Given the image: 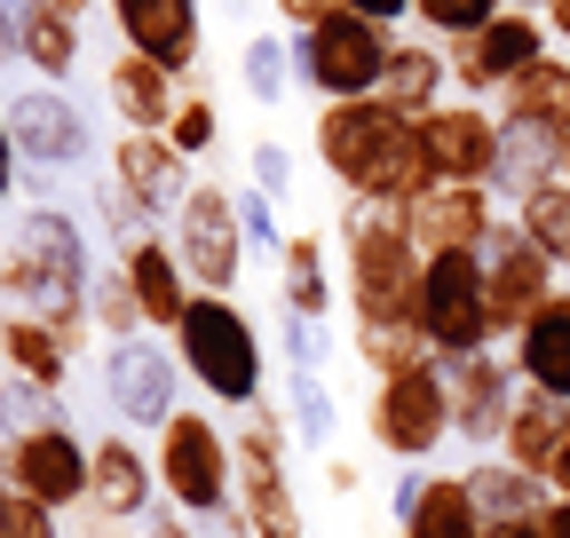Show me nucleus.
Segmentation results:
<instances>
[{
  "instance_id": "obj_58",
  "label": "nucleus",
  "mask_w": 570,
  "mask_h": 538,
  "mask_svg": "<svg viewBox=\"0 0 570 538\" xmlns=\"http://www.w3.org/2000/svg\"><path fill=\"white\" fill-rule=\"evenodd\" d=\"M508 9H531V17H547V9H554V0H508Z\"/></svg>"
},
{
  "instance_id": "obj_40",
  "label": "nucleus",
  "mask_w": 570,
  "mask_h": 538,
  "mask_svg": "<svg viewBox=\"0 0 570 538\" xmlns=\"http://www.w3.org/2000/svg\"><path fill=\"white\" fill-rule=\"evenodd\" d=\"M0 538H63V522H56L48 499H32V491L9 484V499H0Z\"/></svg>"
},
{
  "instance_id": "obj_50",
  "label": "nucleus",
  "mask_w": 570,
  "mask_h": 538,
  "mask_svg": "<svg viewBox=\"0 0 570 538\" xmlns=\"http://www.w3.org/2000/svg\"><path fill=\"white\" fill-rule=\"evenodd\" d=\"M198 538H254V522H246V507H223V515L198 522Z\"/></svg>"
},
{
  "instance_id": "obj_6",
  "label": "nucleus",
  "mask_w": 570,
  "mask_h": 538,
  "mask_svg": "<svg viewBox=\"0 0 570 538\" xmlns=\"http://www.w3.org/2000/svg\"><path fill=\"white\" fill-rule=\"evenodd\" d=\"M365 428H373V444H381L389 459H404V467L436 451V444L452 436V372H444V357H436V365H412V372L373 380Z\"/></svg>"
},
{
  "instance_id": "obj_53",
  "label": "nucleus",
  "mask_w": 570,
  "mask_h": 538,
  "mask_svg": "<svg viewBox=\"0 0 570 538\" xmlns=\"http://www.w3.org/2000/svg\"><path fill=\"white\" fill-rule=\"evenodd\" d=\"M483 538H547L539 515H508V522H483Z\"/></svg>"
},
{
  "instance_id": "obj_24",
  "label": "nucleus",
  "mask_w": 570,
  "mask_h": 538,
  "mask_svg": "<svg viewBox=\"0 0 570 538\" xmlns=\"http://www.w3.org/2000/svg\"><path fill=\"white\" fill-rule=\"evenodd\" d=\"M444 88H452V56L436 40H396L389 72H381V103H396L404 119H428L444 103Z\"/></svg>"
},
{
  "instance_id": "obj_7",
  "label": "nucleus",
  "mask_w": 570,
  "mask_h": 538,
  "mask_svg": "<svg viewBox=\"0 0 570 538\" xmlns=\"http://www.w3.org/2000/svg\"><path fill=\"white\" fill-rule=\"evenodd\" d=\"M420 332L436 341L444 365L491 349V293H483V253H428V278H420Z\"/></svg>"
},
{
  "instance_id": "obj_9",
  "label": "nucleus",
  "mask_w": 570,
  "mask_h": 538,
  "mask_svg": "<svg viewBox=\"0 0 570 538\" xmlns=\"http://www.w3.org/2000/svg\"><path fill=\"white\" fill-rule=\"evenodd\" d=\"M238 507L254 522V538H302V499L294 476H285V428L269 404H246L238 412Z\"/></svg>"
},
{
  "instance_id": "obj_55",
  "label": "nucleus",
  "mask_w": 570,
  "mask_h": 538,
  "mask_svg": "<svg viewBox=\"0 0 570 538\" xmlns=\"http://www.w3.org/2000/svg\"><path fill=\"white\" fill-rule=\"evenodd\" d=\"M539 530H547V538H570V499H554V507L539 515Z\"/></svg>"
},
{
  "instance_id": "obj_26",
  "label": "nucleus",
  "mask_w": 570,
  "mask_h": 538,
  "mask_svg": "<svg viewBox=\"0 0 570 538\" xmlns=\"http://www.w3.org/2000/svg\"><path fill=\"white\" fill-rule=\"evenodd\" d=\"M562 428H570V404L523 380L515 412H508V436H499V459H515V467H531V476H547V459H554Z\"/></svg>"
},
{
  "instance_id": "obj_19",
  "label": "nucleus",
  "mask_w": 570,
  "mask_h": 538,
  "mask_svg": "<svg viewBox=\"0 0 570 538\" xmlns=\"http://www.w3.org/2000/svg\"><path fill=\"white\" fill-rule=\"evenodd\" d=\"M452 372V436H468V444H499L508 436V412H515V365H499L491 349H475V357H460V365H444Z\"/></svg>"
},
{
  "instance_id": "obj_12",
  "label": "nucleus",
  "mask_w": 570,
  "mask_h": 538,
  "mask_svg": "<svg viewBox=\"0 0 570 538\" xmlns=\"http://www.w3.org/2000/svg\"><path fill=\"white\" fill-rule=\"evenodd\" d=\"M183 372H175V349L151 341V332H135V341H111L104 349V396L127 428H167L183 404H175Z\"/></svg>"
},
{
  "instance_id": "obj_33",
  "label": "nucleus",
  "mask_w": 570,
  "mask_h": 538,
  "mask_svg": "<svg viewBox=\"0 0 570 538\" xmlns=\"http://www.w3.org/2000/svg\"><path fill=\"white\" fill-rule=\"evenodd\" d=\"M277 269H285V309H294V317H325V309H333V278H325V246H317L309 230H302V238H285Z\"/></svg>"
},
{
  "instance_id": "obj_45",
  "label": "nucleus",
  "mask_w": 570,
  "mask_h": 538,
  "mask_svg": "<svg viewBox=\"0 0 570 538\" xmlns=\"http://www.w3.org/2000/svg\"><path fill=\"white\" fill-rule=\"evenodd\" d=\"M269 207H277L269 190H254V182L238 190V215H246V246H254V253H285V238H277V215H269Z\"/></svg>"
},
{
  "instance_id": "obj_1",
  "label": "nucleus",
  "mask_w": 570,
  "mask_h": 538,
  "mask_svg": "<svg viewBox=\"0 0 570 538\" xmlns=\"http://www.w3.org/2000/svg\"><path fill=\"white\" fill-rule=\"evenodd\" d=\"M317 167L348 198H381V207H412L420 190H436V159H428V127L404 119L381 96H348L317 111Z\"/></svg>"
},
{
  "instance_id": "obj_54",
  "label": "nucleus",
  "mask_w": 570,
  "mask_h": 538,
  "mask_svg": "<svg viewBox=\"0 0 570 538\" xmlns=\"http://www.w3.org/2000/svg\"><path fill=\"white\" fill-rule=\"evenodd\" d=\"M0 63H24V48H17V17L0 9Z\"/></svg>"
},
{
  "instance_id": "obj_21",
  "label": "nucleus",
  "mask_w": 570,
  "mask_h": 538,
  "mask_svg": "<svg viewBox=\"0 0 570 538\" xmlns=\"http://www.w3.org/2000/svg\"><path fill=\"white\" fill-rule=\"evenodd\" d=\"M104 88H111V111H119V127H151V134H167V127H175L183 80L167 72V63H151V56L119 48V56H111V72H104Z\"/></svg>"
},
{
  "instance_id": "obj_25",
  "label": "nucleus",
  "mask_w": 570,
  "mask_h": 538,
  "mask_svg": "<svg viewBox=\"0 0 570 538\" xmlns=\"http://www.w3.org/2000/svg\"><path fill=\"white\" fill-rule=\"evenodd\" d=\"M515 372H523L531 388H547V396L570 404V293H554V301L515 332Z\"/></svg>"
},
{
  "instance_id": "obj_22",
  "label": "nucleus",
  "mask_w": 570,
  "mask_h": 538,
  "mask_svg": "<svg viewBox=\"0 0 570 538\" xmlns=\"http://www.w3.org/2000/svg\"><path fill=\"white\" fill-rule=\"evenodd\" d=\"M119 261H127L135 293H142V317H151L159 332H175V325H183V309H190V269H183L175 238H135Z\"/></svg>"
},
{
  "instance_id": "obj_3",
  "label": "nucleus",
  "mask_w": 570,
  "mask_h": 538,
  "mask_svg": "<svg viewBox=\"0 0 570 538\" xmlns=\"http://www.w3.org/2000/svg\"><path fill=\"white\" fill-rule=\"evenodd\" d=\"M175 349H183L190 380L214 404H230V412L262 404V332H254V317L230 293H190V309L175 325Z\"/></svg>"
},
{
  "instance_id": "obj_28",
  "label": "nucleus",
  "mask_w": 570,
  "mask_h": 538,
  "mask_svg": "<svg viewBox=\"0 0 570 538\" xmlns=\"http://www.w3.org/2000/svg\"><path fill=\"white\" fill-rule=\"evenodd\" d=\"M499 119H539V127H562L570 134V56H539L499 88Z\"/></svg>"
},
{
  "instance_id": "obj_2",
  "label": "nucleus",
  "mask_w": 570,
  "mask_h": 538,
  "mask_svg": "<svg viewBox=\"0 0 570 538\" xmlns=\"http://www.w3.org/2000/svg\"><path fill=\"white\" fill-rule=\"evenodd\" d=\"M341 246H348V317L356 325H420V278L428 253L404 230V207H381V198H348L341 207Z\"/></svg>"
},
{
  "instance_id": "obj_41",
  "label": "nucleus",
  "mask_w": 570,
  "mask_h": 538,
  "mask_svg": "<svg viewBox=\"0 0 570 538\" xmlns=\"http://www.w3.org/2000/svg\"><path fill=\"white\" fill-rule=\"evenodd\" d=\"M317 365H325L317 317H294V309H285V372H294V380H317Z\"/></svg>"
},
{
  "instance_id": "obj_42",
  "label": "nucleus",
  "mask_w": 570,
  "mask_h": 538,
  "mask_svg": "<svg viewBox=\"0 0 570 538\" xmlns=\"http://www.w3.org/2000/svg\"><path fill=\"white\" fill-rule=\"evenodd\" d=\"M294 420H302V444L309 451L333 444V396H325V380H294Z\"/></svg>"
},
{
  "instance_id": "obj_52",
  "label": "nucleus",
  "mask_w": 570,
  "mask_h": 538,
  "mask_svg": "<svg viewBox=\"0 0 570 538\" xmlns=\"http://www.w3.org/2000/svg\"><path fill=\"white\" fill-rule=\"evenodd\" d=\"M356 17H381V24H404L412 17V0H348Z\"/></svg>"
},
{
  "instance_id": "obj_39",
  "label": "nucleus",
  "mask_w": 570,
  "mask_h": 538,
  "mask_svg": "<svg viewBox=\"0 0 570 538\" xmlns=\"http://www.w3.org/2000/svg\"><path fill=\"white\" fill-rule=\"evenodd\" d=\"M48 420H63V404H56V388H32V380H0V428L9 436H24V428H48Z\"/></svg>"
},
{
  "instance_id": "obj_30",
  "label": "nucleus",
  "mask_w": 570,
  "mask_h": 538,
  "mask_svg": "<svg viewBox=\"0 0 570 538\" xmlns=\"http://www.w3.org/2000/svg\"><path fill=\"white\" fill-rule=\"evenodd\" d=\"M396 522H404V538H483V507H475L468 476H428V491Z\"/></svg>"
},
{
  "instance_id": "obj_23",
  "label": "nucleus",
  "mask_w": 570,
  "mask_h": 538,
  "mask_svg": "<svg viewBox=\"0 0 570 538\" xmlns=\"http://www.w3.org/2000/svg\"><path fill=\"white\" fill-rule=\"evenodd\" d=\"M17 48H24V63H32L48 88H63L71 72H80L88 24H80V17H63L56 0H24V9H17Z\"/></svg>"
},
{
  "instance_id": "obj_59",
  "label": "nucleus",
  "mask_w": 570,
  "mask_h": 538,
  "mask_svg": "<svg viewBox=\"0 0 570 538\" xmlns=\"http://www.w3.org/2000/svg\"><path fill=\"white\" fill-rule=\"evenodd\" d=\"M562 175H570V143H562Z\"/></svg>"
},
{
  "instance_id": "obj_10",
  "label": "nucleus",
  "mask_w": 570,
  "mask_h": 538,
  "mask_svg": "<svg viewBox=\"0 0 570 538\" xmlns=\"http://www.w3.org/2000/svg\"><path fill=\"white\" fill-rule=\"evenodd\" d=\"M547 40H554V24L547 17H531V9H499L483 32H468V40H452L444 56H452V88L460 96H499L523 63H539L547 56Z\"/></svg>"
},
{
  "instance_id": "obj_35",
  "label": "nucleus",
  "mask_w": 570,
  "mask_h": 538,
  "mask_svg": "<svg viewBox=\"0 0 570 538\" xmlns=\"http://www.w3.org/2000/svg\"><path fill=\"white\" fill-rule=\"evenodd\" d=\"M356 357L373 365V380L412 372V365H436V341L420 325H356Z\"/></svg>"
},
{
  "instance_id": "obj_17",
  "label": "nucleus",
  "mask_w": 570,
  "mask_h": 538,
  "mask_svg": "<svg viewBox=\"0 0 570 538\" xmlns=\"http://www.w3.org/2000/svg\"><path fill=\"white\" fill-rule=\"evenodd\" d=\"M428 127V159L436 182H499V111H483L475 96H452L420 119Z\"/></svg>"
},
{
  "instance_id": "obj_16",
  "label": "nucleus",
  "mask_w": 570,
  "mask_h": 538,
  "mask_svg": "<svg viewBox=\"0 0 570 538\" xmlns=\"http://www.w3.org/2000/svg\"><path fill=\"white\" fill-rule=\"evenodd\" d=\"M111 182L135 198L142 215H183V198L198 190L190 182V159L167 143V134H151V127H119V143H111Z\"/></svg>"
},
{
  "instance_id": "obj_37",
  "label": "nucleus",
  "mask_w": 570,
  "mask_h": 538,
  "mask_svg": "<svg viewBox=\"0 0 570 538\" xmlns=\"http://www.w3.org/2000/svg\"><path fill=\"white\" fill-rule=\"evenodd\" d=\"M499 9H508V0H412V17H420V32L428 40H468V32H483Z\"/></svg>"
},
{
  "instance_id": "obj_15",
  "label": "nucleus",
  "mask_w": 570,
  "mask_h": 538,
  "mask_svg": "<svg viewBox=\"0 0 570 538\" xmlns=\"http://www.w3.org/2000/svg\"><path fill=\"white\" fill-rule=\"evenodd\" d=\"M404 230L420 253H483L499 215H491V182H436L404 207Z\"/></svg>"
},
{
  "instance_id": "obj_44",
  "label": "nucleus",
  "mask_w": 570,
  "mask_h": 538,
  "mask_svg": "<svg viewBox=\"0 0 570 538\" xmlns=\"http://www.w3.org/2000/svg\"><path fill=\"white\" fill-rule=\"evenodd\" d=\"M246 182L269 190V198H285V190H294V151H285V143H254L246 151Z\"/></svg>"
},
{
  "instance_id": "obj_13",
  "label": "nucleus",
  "mask_w": 570,
  "mask_h": 538,
  "mask_svg": "<svg viewBox=\"0 0 570 538\" xmlns=\"http://www.w3.org/2000/svg\"><path fill=\"white\" fill-rule=\"evenodd\" d=\"M483 293H491V332H515L554 301V261L515 230V222H499L491 246H483Z\"/></svg>"
},
{
  "instance_id": "obj_48",
  "label": "nucleus",
  "mask_w": 570,
  "mask_h": 538,
  "mask_svg": "<svg viewBox=\"0 0 570 538\" xmlns=\"http://www.w3.org/2000/svg\"><path fill=\"white\" fill-rule=\"evenodd\" d=\"M71 538H135V522H127V515H104V507H80Z\"/></svg>"
},
{
  "instance_id": "obj_47",
  "label": "nucleus",
  "mask_w": 570,
  "mask_h": 538,
  "mask_svg": "<svg viewBox=\"0 0 570 538\" xmlns=\"http://www.w3.org/2000/svg\"><path fill=\"white\" fill-rule=\"evenodd\" d=\"M17 167H24V151H17V134H9V103H0V207L17 198Z\"/></svg>"
},
{
  "instance_id": "obj_46",
  "label": "nucleus",
  "mask_w": 570,
  "mask_h": 538,
  "mask_svg": "<svg viewBox=\"0 0 570 538\" xmlns=\"http://www.w3.org/2000/svg\"><path fill=\"white\" fill-rule=\"evenodd\" d=\"M142 538H198V515H183V507H151V515H142Z\"/></svg>"
},
{
  "instance_id": "obj_56",
  "label": "nucleus",
  "mask_w": 570,
  "mask_h": 538,
  "mask_svg": "<svg viewBox=\"0 0 570 538\" xmlns=\"http://www.w3.org/2000/svg\"><path fill=\"white\" fill-rule=\"evenodd\" d=\"M547 24H554V40H570V0H554V9H547Z\"/></svg>"
},
{
  "instance_id": "obj_31",
  "label": "nucleus",
  "mask_w": 570,
  "mask_h": 538,
  "mask_svg": "<svg viewBox=\"0 0 570 538\" xmlns=\"http://www.w3.org/2000/svg\"><path fill=\"white\" fill-rule=\"evenodd\" d=\"M468 491H475L483 522H508V515H547V507H554L547 476H531V467H515V459H475V467H468Z\"/></svg>"
},
{
  "instance_id": "obj_38",
  "label": "nucleus",
  "mask_w": 570,
  "mask_h": 538,
  "mask_svg": "<svg viewBox=\"0 0 570 538\" xmlns=\"http://www.w3.org/2000/svg\"><path fill=\"white\" fill-rule=\"evenodd\" d=\"M167 143H175L183 159H206L214 143H223V111H214V96H198V88H190V96L175 103V127H167Z\"/></svg>"
},
{
  "instance_id": "obj_34",
  "label": "nucleus",
  "mask_w": 570,
  "mask_h": 538,
  "mask_svg": "<svg viewBox=\"0 0 570 538\" xmlns=\"http://www.w3.org/2000/svg\"><path fill=\"white\" fill-rule=\"evenodd\" d=\"M88 317H96V332L104 341H135L142 325V293H135V278H127V261H111V269H96V286H88Z\"/></svg>"
},
{
  "instance_id": "obj_49",
  "label": "nucleus",
  "mask_w": 570,
  "mask_h": 538,
  "mask_svg": "<svg viewBox=\"0 0 570 538\" xmlns=\"http://www.w3.org/2000/svg\"><path fill=\"white\" fill-rule=\"evenodd\" d=\"M333 9H348V0H277V17L294 24V32H309V24H325Z\"/></svg>"
},
{
  "instance_id": "obj_5",
  "label": "nucleus",
  "mask_w": 570,
  "mask_h": 538,
  "mask_svg": "<svg viewBox=\"0 0 570 538\" xmlns=\"http://www.w3.org/2000/svg\"><path fill=\"white\" fill-rule=\"evenodd\" d=\"M159 491L183 507V515H223V507H238V444L214 428L206 412H175L167 428H159Z\"/></svg>"
},
{
  "instance_id": "obj_11",
  "label": "nucleus",
  "mask_w": 570,
  "mask_h": 538,
  "mask_svg": "<svg viewBox=\"0 0 570 538\" xmlns=\"http://www.w3.org/2000/svg\"><path fill=\"white\" fill-rule=\"evenodd\" d=\"M88 467H96V444H80L63 420L0 444V476L32 499H48V507H88Z\"/></svg>"
},
{
  "instance_id": "obj_32",
  "label": "nucleus",
  "mask_w": 570,
  "mask_h": 538,
  "mask_svg": "<svg viewBox=\"0 0 570 538\" xmlns=\"http://www.w3.org/2000/svg\"><path fill=\"white\" fill-rule=\"evenodd\" d=\"M515 230H523L554 269H570V175H554V182H539V190L515 198Z\"/></svg>"
},
{
  "instance_id": "obj_27",
  "label": "nucleus",
  "mask_w": 570,
  "mask_h": 538,
  "mask_svg": "<svg viewBox=\"0 0 570 538\" xmlns=\"http://www.w3.org/2000/svg\"><path fill=\"white\" fill-rule=\"evenodd\" d=\"M562 127H539V119H499V190H539L562 175Z\"/></svg>"
},
{
  "instance_id": "obj_14",
  "label": "nucleus",
  "mask_w": 570,
  "mask_h": 538,
  "mask_svg": "<svg viewBox=\"0 0 570 538\" xmlns=\"http://www.w3.org/2000/svg\"><path fill=\"white\" fill-rule=\"evenodd\" d=\"M9 134H17V151H24V167H40V175H63V167H88V151H96V127H88V111L71 103L63 88H24V96H9Z\"/></svg>"
},
{
  "instance_id": "obj_4",
  "label": "nucleus",
  "mask_w": 570,
  "mask_h": 538,
  "mask_svg": "<svg viewBox=\"0 0 570 538\" xmlns=\"http://www.w3.org/2000/svg\"><path fill=\"white\" fill-rule=\"evenodd\" d=\"M396 56V24L381 17H356V9H333L325 24L294 32V80L325 103H348V96H381V72Z\"/></svg>"
},
{
  "instance_id": "obj_20",
  "label": "nucleus",
  "mask_w": 570,
  "mask_h": 538,
  "mask_svg": "<svg viewBox=\"0 0 570 538\" xmlns=\"http://www.w3.org/2000/svg\"><path fill=\"white\" fill-rule=\"evenodd\" d=\"M88 507L142 522V515L159 507V459L142 451V444H119V436H104V444H96V467H88Z\"/></svg>"
},
{
  "instance_id": "obj_36",
  "label": "nucleus",
  "mask_w": 570,
  "mask_h": 538,
  "mask_svg": "<svg viewBox=\"0 0 570 538\" xmlns=\"http://www.w3.org/2000/svg\"><path fill=\"white\" fill-rule=\"evenodd\" d=\"M238 80H246V96H254V103H277L285 88H294V40L254 32V40L238 48Z\"/></svg>"
},
{
  "instance_id": "obj_8",
  "label": "nucleus",
  "mask_w": 570,
  "mask_h": 538,
  "mask_svg": "<svg viewBox=\"0 0 570 538\" xmlns=\"http://www.w3.org/2000/svg\"><path fill=\"white\" fill-rule=\"evenodd\" d=\"M175 253H183V269H190L198 293H238L254 246H246V215H238V190H230V182H198V190L183 198Z\"/></svg>"
},
{
  "instance_id": "obj_18",
  "label": "nucleus",
  "mask_w": 570,
  "mask_h": 538,
  "mask_svg": "<svg viewBox=\"0 0 570 538\" xmlns=\"http://www.w3.org/2000/svg\"><path fill=\"white\" fill-rule=\"evenodd\" d=\"M104 9H111L119 40H127L135 56L167 63L175 80L190 72L198 48H206V17H198V0H104Z\"/></svg>"
},
{
  "instance_id": "obj_51",
  "label": "nucleus",
  "mask_w": 570,
  "mask_h": 538,
  "mask_svg": "<svg viewBox=\"0 0 570 538\" xmlns=\"http://www.w3.org/2000/svg\"><path fill=\"white\" fill-rule=\"evenodd\" d=\"M547 491L570 499V428H562V444H554V459H547Z\"/></svg>"
},
{
  "instance_id": "obj_29",
  "label": "nucleus",
  "mask_w": 570,
  "mask_h": 538,
  "mask_svg": "<svg viewBox=\"0 0 570 538\" xmlns=\"http://www.w3.org/2000/svg\"><path fill=\"white\" fill-rule=\"evenodd\" d=\"M0 365L32 388H63L71 372V341L48 325V317H0Z\"/></svg>"
},
{
  "instance_id": "obj_43",
  "label": "nucleus",
  "mask_w": 570,
  "mask_h": 538,
  "mask_svg": "<svg viewBox=\"0 0 570 538\" xmlns=\"http://www.w3.org/2000/svg\"><path fill=\"white\" fill-rule=\"evenodd\" d=\"M96 222H104L111 238H127V246H135V238H151V215H142L119 182H104V190H96Z\"/></svg>"
},
{
  "instance_id": "obj_57",
  "label": "nucleus",
  "mask_w": 570,
  "mask_h": 538,
  "mask_svg": "<svg viewBox=\"0 0 570 538\" xmlns=\"http://www.w3.org/2000/svg\"><path fill=\"white\" fill-rule=\"evenodd\" d=\"M56 9H63V17H80V24H88V0H56Z\"/></svg>"
}]
</instances>
